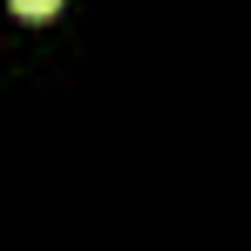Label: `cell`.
I'll return each mask as SVG.
<instances>
[{
	"mask_svg": "<svg viewBox=\"0 0 251 251\" xmlns=\"http://www.w3.org/2000/svg\"><path fill=\"white\" fill-rule=\"evenodd\" d=\"M7 7H14V14H27V21H48L61 0H7Z\"/></svg>",
	"mask_w": 251,
	"mask_h": 251,
	"instance_id": "obj_1",
	"label": "cell"
}]
</instances>
